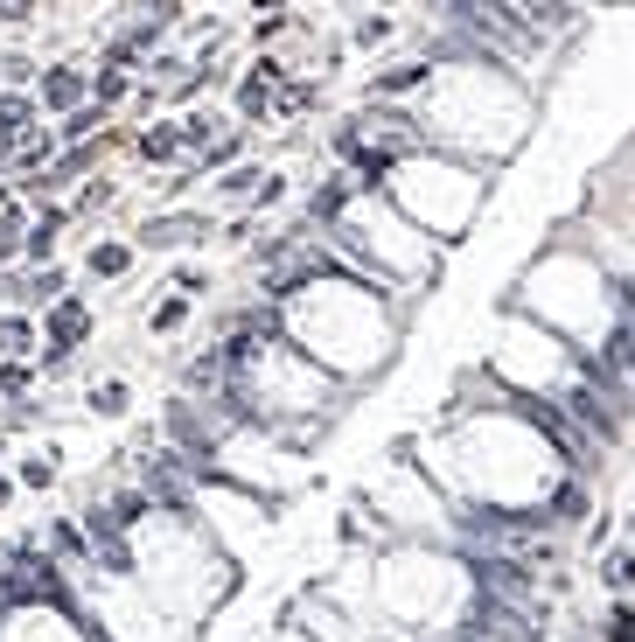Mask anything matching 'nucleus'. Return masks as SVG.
Listing matches in <instances>:
<instances>
[{"label": "nucleus", "instance_id": "16", "mask_svg": "<svg viewBox=\"0 0 635 642\" xmlns=\"http://www.w3.org/2000/svg\"><path fill=\"white\" fill-rule=\"evenodd\" d=\"M391 29H399L391 14H363V21H356V49H378V42H391Z\"/></svg>", "mask_w": 635, "mask_h": 642}, {"label": "nucleus", "instance_id": "12", "mask_svg": "<svg viewBox=\"0 0 635 642\" xmlns=\"http://www.w3.org/2000/svg\"><path fill=\"white\" fill-rule=\"evenodd\" d=\"M91 91H98V112H113L119 98L134 91V77H126V70H98V77H91Z\"/></svg>", "mask_w": 635, "mask_h": 642}, {"label": "nucleus", "instance_id": "9", "mask_svg": "<svg viewBox=\"0 0 635 642\" xmlns=\"http://www.w3.org/2000/svg\"><path fill=\"white\" fill-rule=\"evenodd\" d=\"M91 413L98 419H126V405H134V392H126V377H105V384H91Z\"/></svg>", "mask_w": 635, "mask_h": 642}, {"label": "nucleus", "instance_id": "1", "mask_svg": "<svg viewBox=\"0 0 635 642\" xmlns=\"http://www.w3.org/2000/svg\"><path fill=\"white\" fill-rule=\"evenodd\" d=\"M85 336H91V307L77 294H63L57 307H42V349L70 356V349H85Z\"/></svg>", "mask_w": 635, "mask_h": 642}, {"label": "nucleus", "instance_id": "13", "mask_svg": "<svg viewBox=\"0 0 635 642\" xmlns=\"http://www.w3.org/2000/svg\"><path fill=\"white\" fill-rule=\"evenodd\" d=\"M182 322H189V294H175V300H162V307L147 315V328H154V336H175Z\"/></svg>", "mask_w": 635, "mask_h": 642}, {"label": "nucleus", "instance_id": "2", "mask_svg": "<svg viewBox=\"0 0 635 642\" xmlns=\"http://www.w3.org/2000/svg\"><path fill=\"white\" fill-rule=\"evenodd\" d=\"M196 238H209V217H203V210H182V217H147V224L134 230V245H147V251H175V245H196Z\"/></svg>", "mask_w": 635, "mask_h": 642}, {"label": "nucleus", "instance_id": "18", "mask_svg": "<svg viewBox=\"0 0 635 642\" xmlns=\"http://www.w3.org/2000/svg\"><path fill=\"white\" fill-rule=\"evenodd\" d=\"M14 490H21V482H8V475H0V510H8V503H14Z\"/></svg>", "mask_w": 635, "mask_h": 642}, {"label": "nucleus", "instance_id": "19", "mask_svg": "<svg viewBox=\"0 0 635 642\" xmlns=\"http://www.w3.org/2000/svg\"><path fill=\"white\" fill-rule=\"evenodd\" d=\"M8 203H14V189H8V175H0V210H8Z\"/></svg>", "mask_w": 635, "mask_h": 642}, {"label": "nucleus", "instance_id": "14", "mask_svg": "<svg viewBox=\"0 0 635 642\" xmlns=\"http://www.w3.org/2000/svg\"><path fill=\"white\" fill-rule=\"evenodd\" d=\"M258 182H266L258 168H231L224 182H217V196H224V203H237V196H245V203H252V196H258Z\"/></svg>", "mask_w": 635, "mask_h": 642}, {"label": "nucleus", "instance_id": "15", "mask_svg": "<svg viewBox=\"0 0 635 642\" xmlns=\"http://www.w3.org/2000/svg\"><path fill=\"white\" fill-rule=\"evenodd\" d=\"M600 642H635V594H628V601H615V614H607Z\"/></svg>", "mask_w": 635, "mask_h": 642}, {"label": "nucleus", "instance_id": "7", "mask_svg": "<svg viewBox=\"0 0 635 642\" xmlns=\"http://www.w3.org/2000/svg\"><path fill=\"white\" fill-rule=\"evenodd\" d=\"M29 349H42V328H36L29 315H0V356H8V364H21Z\"/></svg>", "mask_w": 635, "mask_h": 642}, {"label": "nucleus", "instance_id": "20", "mask_svg": "<svg viewBox=\"0 0 635 642\" xmlns=\"http://www.w3.org/2000/svg\"><path fill=\"white\" fill-rule=\"evenodd\" d=\"M0 447H8V441H0Z\"/></svg>", "mask_w": 635, "mask_h": 642}, {"label": "nucleus", "instance_id": "4", "mask_svg": "<svg viewBox=\"0 0 635 642\" xmlns=\"http://www.w3.org/2000/svg\"><path fill=\"white\" fill-rule=\"evenodd\" d=\"M63 224H70L63 203H42L36 224H29V238H21V259H29V266H57V230Z\"/></svg>", "mask_w": 635, "mask_h": 642}, {"label": "nucleus", "instance_id": "11", "mask_svg": "<svg viewBox=\"0 0 635 642\" xmlns=\"http://www.w3.org/2000/svg\"><path fill=\"white\" fill-rule=\"evenodd\" d=\"M14 482H21V490H49V482H57V447L29 454V461H21V468H14Z\"/></svg>", "mask_w": 635, "mask_h": 642}, {"label": "nucleus", "instance_id": "8", "mask_svg": "<svg viewBox=\"0 0 635 642\" xmlns=\"http://www.w3.org/2000/svg\"><path fill=\"white\" fill-rule=\"evenodd\" d=\"M600 586H607V594H635V545H622V552H607L600 559Z\"/></svg>", "mask_w": 635, "mask_h": 642}, {"label": "nucleus", "instance_id": "17", "mask_svg": "<svg viewBox=\"0 0 635 642\" xmlns=\"http://www.w3.org/2000/svg\"><path fill=\"white\" fill-rule=\"evenodd\" d=\"M29 384H36L29 364H0V392H8V398H29Z\"/></svg>", "mask_w": 635, "mask_h": 642}, {"label": "nucleus", "instance_id": "10", "mask_svg": "<svg viewBox=\"0 0 635 642\" xmlns=\"http://www.w3.org/2000/svg\"><path fill=\"white\" fill-rule=\"evenodd\" d=\"M91 134H105V112H98V106H85V112H70V119L57 126V147H85Z\"/></svg>", "mask_w": 635, "mask_h": 642}, {"label": "nucleus", "instance_id": "6", "mask_svg": "<svg viewBox=\"0 0 635 642\" xmlns=\"http://www.w3.org/2000/svg\"><path fill=\"white\" fill-rule=\"evenodd\" d=\"M85 273H91V279H126V273H134V245H119V238L91 245V251H85Z\"/></svg>", "mask_w": 635, "mask_h": 642}, {"label": "nucleus", "instance_id": "3", "mask_svg": "<svg viewBox=\"0 0 635 642\" xmlns=\"http://www.w3.org/2000/svg\"><path fill=\"white\" fill-rule=\"evenodd\" d=\"M85 98H91V77L77 70V63H57V70H42V91H36V106L42 112H85Z\"/></svg>", "mask_w": 635, "mask_h": 642}, {"label": "nucleus", "instance_id": "5", "mask_svg": "<svg viewBox=\"0 0 635 642\" xmlns=\"http://www.w3.org/2000/svg\"><path fill=\"white\" fill-rule=\"evenodd\" d=\"M134 154L140 161H182V154H189V140H182V126L175 119H162V126H147V134H134Z\"/></svg>", "mask_w": 635, "mask_h": 642}]
</instances>
